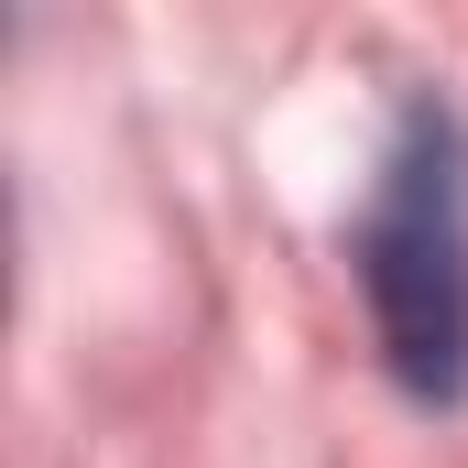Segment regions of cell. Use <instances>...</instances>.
<instances>
[{
    "label": "cell",
    "instance_id": "obj_1",
    "mask_svg": "<svg viewBox=\"0 0 468 468\" xmlns=\"http://www.w3.org/2000/svg\"><path fill=\"white\" fill-rule=\"evenodd\" d=\"M349 272L403 403L458 414L468 403V120L447 99H403L370 207L349 229Z\"/></svg>",
    "mask_w": 468,
    "mask_h": 468
}]
</instances>
